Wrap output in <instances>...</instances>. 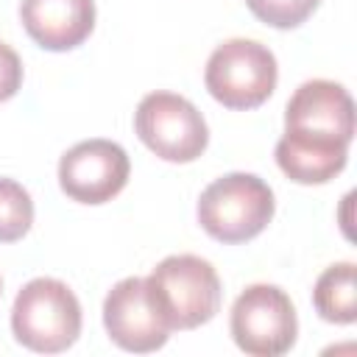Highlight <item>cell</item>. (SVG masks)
<instances>
[{
  "label": "cell",
  "instance_id": "30bf717a",
  "mask_svg": "<svg viewBox=\"0 0 357 357\" xmlns=\"http://www.w3.org/2000/svg\"><path fill=\"white\" fill-rule=\"evenodd\" d=\"M20 20L45 50H73L95 28L92 0H22Z\"/></svg>",
  "mask_w": 357,
  "mask_h": 357
},
{
  "label": "cell",
  "instance_id": "8992f818",
  "mask_svg": "<svg viewBox=\"0 0 357 357\" xmlns=\"http://www.w3.org/2000/svg\"><path fill=\"white\" fill-rule=\"evenodd\" d=\"M137 137L165 162H192L206 151L209 128L204 114L176 92H151L134 114Z\"/></svg>",
  "mask_w": 357,
  "mask_h": 357
},
{
  "label": "cell",
  "instance_id": "9a60e30c",
  "mask_svg": "<svg viewBox=\"0 0 357 357\" xmlns=\"http://www.w3.org/2000/svg\"><path fill=\"white\" fill-rule=\"evenodd\" d=\"M20 86H22V61L14 47L0 42V103L14 98Z\"/></svg>",
  "mask_w": 357,
  "mask_h": 357
},
{
  "label": "cell",
  "instance_id": "7c38bea8",
  "mask_svg": "<svg viewBox=\"0 0 357 357\" xmlns=\"http://www.w3.org/2000/svg\"><path fill=\"white\" fill-rule=\"evenodd\" d=\"M312 304H315L318 315L329 324H354V318H357L354 262L329 265L315 282Z\"/></svg>",
  "mask_w": 357,
  "mask_h": 357
},
{
  "label": "cell",
  "instance_id": "5bb4252c",
  "mask_svg": "<svg viewBox=\"0 0 357 357\" xmlns=\"http://www.w3.org/2000/svg\"><path fill=\"white\" fill-rule=\"evenodd\" d=\"M321 0H245L251 14L273 28H296L301 25Z\"/></svg>",
  "mask_w": 357,
  "mask_h": 357
},
{
  "label": "cell",
  "instance_id": "3957f363",
  "mask_svg": "<svg viewBox=\"0 0 357 357\" xmlns=\"http://www.w3.org/2000/svg\"><path fill=\"white\" fill-rule=\"evenodd\" d=\"M273 190L254 173L215 178L198 201V223L220 243H245L273 218Z\"/></svg>",
  "mask_w": 357,
  "mask_h": 357
},
{
  "label": "cell",
  "instance_id": "6da1fadb",
  "mask_svg": "<svg viewBox=\"0 0 357 357\" xmlns=\"http://www.w3.org/2000/svg\"><path fill=\"white\" fill-rule=\"evenodd\" d=\"M11 332L31 351H67L81 335V304L64 282L50 276L31 279L14 298Z\"/></svg>",
  "mask_w": 357,
  "mask_h": 357
},
{
  "label": "cell",
  "instance_id": "4fadbf2b",
  "mask_svg": "<svg viewBox=\"0 0 357 357\" xmlns=\"http://www.w3.org/2000/svg\"><path fill=\"white\" fill-rule=\"evenodd\" d=\"M33 223V201L14 178H0V243H14L28 234Z\"/></svg>",
  "mask_w": 357,
  "mask_h": 357
},
{
  "label": "cell",
  "instance_id": "ba28073f",
  "mask_svg": "<svg viewBox=\"0 0 357 357\" xmlns=\"http://www.w3.org/2000/svg\"><path fill=\"white\" fill-rule=\"evenodd\" d=\"M128 153L112 139H84L59 162V184L78 204H106L128 181Z\"/></svg>",
  "mask_w": 357,
  "mask_h": 357
},
{
  "label": "cell",
  "instance_id": "8fae6325",
  "mask_svg": "<svg viewBox=\"0 0 357 357\" xmlns=\"http://www.w3.org/2000/svg\"><path fill=\"white\" fill-rule=\"evenodd\" d=\"M349 145L307 134L284 131L276 142V165L282 173L298 184H324L346 167Z\"/></svg>",
  "mask_w": 357,
  "mask_h": 357
},
{
  "label": "cell",
  "instance_id": "5b68a950",
  "mask_svg": "<svg viewBox=\"0 0 357 357\" xmlns=\"http://www.w3.org/2000/svg\"><path fill=\"white\" fill-rule=\"evenodd\" d=\"M231 337L251 357H279L293 349L298 321L290 296L276 284L245 287L231 307Z\"/></svg>",
  "mask_w": 357,
  "mask_h": 357
},
{
  "label": "cell",
  "instance_id": "7a4b0ae2",
  "mask_svg": "<svg viewBox=\"0 0 357 357\" xmlns=\"http://www.w3.org/2000/svg\"><path fill=\"white\" fill-rule=\"evenodd\" d=\"M145 284L170 329H195L220 310V279L215 268L195 254L165 257Z\"/></svg>",
  "mask_w": 357,
  "mask_h": 357
},
{
  "label": "cell",
  "instance_id": "277c9868",
  "mask_svg": "<svg viewBox=\"0 0 357 357\" xmlns=\"http://www.w3.org/2000/svg\"><path fill=\"white\" fill-rule=\"evenodd\" d=\"M276 56L254 39H229L206 61L204 84L226 109H257L276 89Z\"/></svg>",
  "mask_w": 357,
  "mask_h": 357
},
{
  "label": "cell",
  "instance_id": "52a82bcc",
  "mask_svg": "<svg viewBox=\"0 0 357 357\" xmlns=\"http://www.w3.org/2000/svg\"><path fill=\"white\" fill-rule=\"evenodd\" d=\"M103 326L120 349L134 354L162 349L173 332L167 318L156 307L145 279L139 276L120 279L109 290L103 301Z\"/></svg>",
  "mask_w": 357,
  "mask_h": 357
},
{
  "label": "cell",
  "instance_id": "9c48e42d",
  "mask_svg": "<svg viewBox=\"0 0 357 357\" xmlns=\"http://www.w3.org/2000/svg\"><path fill=\"white\" fill-rule=\"evenodd\" d=\"M284 131L349 145L354 139V100L335 81H304L284 109Z\"/></svg>",
  "mask_w": 357,
  "mask_h": 357
}]
</instances>
